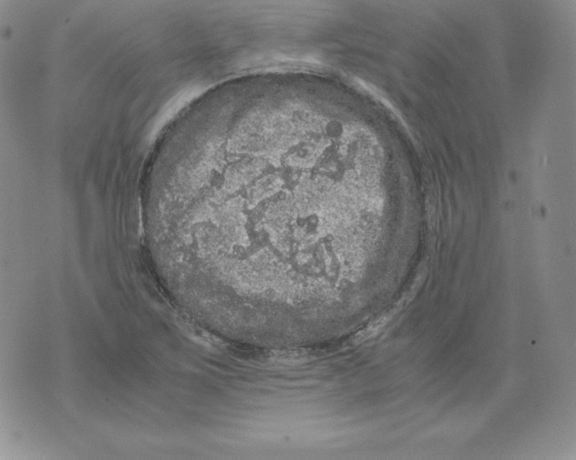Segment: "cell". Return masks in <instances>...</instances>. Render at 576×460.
<instances>
[{
  "label": "cell",
  "mask_w": 576,
  "mask_h": 460,
  "mask_svg": "<svg viewBox=\"0 0 576 460\" xmlns=\"http://www.w3.org/2000/svg\"><path fill=\"white\" fill-rule=\"evenodd\" d=\"M334 144L305 129L223 135L190 155L151 233L173 289L209 320L300 314L330 299L344 237Z\"/></svg>",
  "instance_id": "cell-1"
}]
</instances>
